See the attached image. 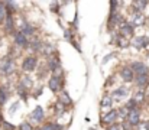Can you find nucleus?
Masks as SVG:
<instances>
[{
  "label": "nucleus",
  "mask_w": 149,
  "mask_h": 130,
  "mask_svg": "<svg viewBox=\"0 0 149 130\" xmlns=\"http://www.w3.org/2000/svg\"><path fill=\"white\" fill-rule=\"evenodd\" d=\"M48 87H49V90L52 91V92L59 91V88L62 87V78L58 77V75H54V74H52V77H51L49 81H48Z\"/></svg>",
  "instance_id": "6"
},
{
  "label": "nucleus",
  "mask_w": 149,
  "mask_h": 130,
  "mask_svg": "<svg viewBox=\"0 0 149 130\" xmlns=\"http://www.w3.org/2000/svg\"><path fill=\"white\" fill-rule=\"evenodd\" d=\"M120 77H122L123 81H126V83H132V81H133V72H132V70H130L129 67H123V68L120 70Z\"/></svg>",
  "instance_id": "12"
},
{
  "label": "nucleus",
  "mask_w": 149,
  "mask_h": 130,
  "mask_svg": "<svg viewBox=\"0 0 149 130\" xmlns=\"http://www.w3.org/2000/svg\"><path fill=\"white\" fill-rule=\"evenodd\" d=\"M109 22H110V26H114V25H117V23H122V16H120L117 12H114V13L110 15Z\"/></svg>",
  "instance_id": "23"
},
{
  "label": "nucleus",
  "mask_w": 149,
  "mask_h": 130,
  "mask_svg": "<svg viewBox=\"0 0 149 130\" xmlns=\"http://www.w3.org/2000/svg\"><path fill=\"white\" fill-rule=\"evenodd\" d=\"M16 71V64L12 58L9 56H4L1 59V64H0V72L3 75H12L13 72Z\"/></svg>",
  "instance_id": "1"
},
{
  "label": "nucleus",
  "mask_w": 149,
  "mask_h": 130,
  "mask_svg": "<svg viewBox=\"0 0 149 130\" xmlns=\"http://www.w3.org/2000/svg\"><path fill=\"white\" fill-rule=\"evenodd\" d=\"M111 104H113V98L110 95H104L100 101V107L101 108H111Z\"/></svg>",
  "instance_id": "21"
},
{
  "label": "nucleus",
  "mask_w": 149,
  "mask_h": 130,
  "mask_svg": "<svg viewBox=\"0 0 149 130\" xmlns=\"http://www.w3.org/2000/svg\"><path fill=\"white\" fill-rule=\"evenodd\" d=\"M61 68V64H59V59H58V56H49V59H48V70L52 71V72H56L58 70Z\"/></svg>",
  "instance_id": "13"
},
{
  "label": "nucleus",
  "mask_w": 149,
  "mask_h": 130,
  "mask_svg": "<svg viewBox=\"0 0 149 130\" xmlns=\"http://www.w3.org/2000/svg\"><path fill=\"white\" fill-rule=\"evenodd\" d=\"M107 130H122V126L117 124V123H113V124H109Z\"/></svg>",
  "instance_id": "31"
},
{
  "label": "nucleus",
  "mask_w": 149,
  "mask_h": 130,
  "mask_svg": "<svg viewBox=\"0 0 149 130\" xmlns=\"http://www.w3.org/2000/svg\"><path fill=\"white\" fill-rule=\"evenodd\" d=\"M19 87H22L23 90H31V88L33 87V83H32V78H31V77H28V75L22 77V80L19 81Z\"/></svg>",
  "instance_id": "19"
},
{
  "label": "nucleus",
  "mask_w": 149,
  "mask_h": 130,
  "mask_svg": "<svg viewBox=\"0 0 149 130\" xmlns=\"http://www.w3.org/2000/svg\"><path fill=\"white\" fill-rule=\"evenodd\" d=\"M126 120H127V124L129 126H138L139 122H141V111L139 108H135V110H130L126 116Z\"/></svg>",
  "instance_id": "5"
},
{
  "label": "nucleus",
  "mask_w": 149,
  "mask_h": 130,
  "mask_svg": "<svg viewBox=\"0 0 149 130\" xmlns=\"http://www.w3.org/2000/svg\"><path fill=\"white\" fill-rule=\"evenodd\" d=\"M129 68H130L132 72H135L136 75H148V72H149L148 65L143 64V62H139V61L132 62V65H130Z\"/></svg>",
  "instance_id": "4"
},
{
  "label": "nucleus",
  "mask_w": 149,
  "mask_h": 130,
  "mask_svg": "<svg viewBox=\"0 0 149 130\" xmlns=\"http://www.w3.org/2000/svg\"><path fill=\"white\" fill-rule=\"evenodd\" d=\"M4 29H6V32H9V33H13V32H15V22H13L12 15H6V19H4Z\"/></svg>",
  "instance_id": "16"
},
{
  "label": "nucleus",
  "mask_w": 149,
  "mask_h": 130,
  "mask_svg": "<svg viewBox=\"0 0 149 130\" xmlns=\"http://www.w3.org/2000/svg\"><path fill=\"white\" fill-rule=\"evenodd\" d=\"M19 130H33V127L31 126V123L23 122V123H20V124H19Z\"/></svg>",
  "instance_id": "29"
},
{
  "label": "nucleus",
  "mask_w": 149,
  "mask_h": 130,
  "mask_svg": "<svg viewBox=\"0 0 149 130\" xmlns=\"http://www.w3.org/2000/svg\"><path fill=\"white\" fill-rule=\"evenodd\" d=\"M44 117H45V111H44V108H42L41 106H36V107L33 108V111L31 113V119H32V122H35V123H41V122L44 120Z\"/></svg>",
  "instance_id": "7"
},
{
  "label": "nucleus",
  "mask_w": 149,
  "mask_h": 130,
  "mask_svg": "<svg viewBox=\"0 0 149 130\" xmlns=\"http://www.w3.org/2000/svg\"><path fill=\"white\" fill-rule=\"evenodd\" d=\"M132 45L135 46V48H138V49H141V48H146L149 45V39L146 36H136V38H133L132 39Z\"/></svg>",
  "instance_id": "9"
},
{
  "label": "nucleus",
  "mask_w": 149,
  "mask_h": 130,
  "mask_svg": "<svg viewBox=\"0 0 149 130\" xmlns=\"http://www.w3.org/2000/svg\"><path fill=\"white\" fill-rule=\"evenodd\" d=\"M120 32H122L123 36H132L133 35V28L127 22H122L120 23Z\"/></svg>",
  "instance_id": "17"
},
{
  "label": "nucleus",
  "mask_w": 149,
  "mask_h": 130,
  "mask_svg": "<svg viewBox=\"0 0 149 130\" xmlns=\"http://www.w3.org/2000/svg\"><path fill=\"white\" fill-rule=\"evenodd\" d=\"M135 80V84L138 87H145L148 84V75H136V77H133Z\"/></svg>",
  "instance_id": "22"
},
{
  "label": "nucleus",
  "mask_w": 149,
  "mask_h": 130,
  "mask_svg": "<svg viewBox=\"0 0 149 130\" xmlns=\"http://www.w3.org/2000/svg\"><path fill=\"white\" fill-rule=\"evenodd\" d=\"M132 100L136 103V106H138V104H143L145 100H146V92H145L143 90H138V91H135Z\"/></svg>",
  "instance_id": "15"
},
{
  "label": "nucleus",
  "mask_w": 149,
  "mask_h": 130,
  "mask_svg": "<svg viewBox=\"0 0 149 130\" xmlns=\"http://www.w3.org/2000/svg\"><path fill=\"white\" fill-rule=\"evenodd\" d=\"M64 38H65L67 41H72V36H71V32H70V31H65V32H64Z\"/></svg>",
  "instance_id": "32"
},
{
  "label": "nucleus",
  "mask_w": 149,
  "mask_h": 130,
  "mask_svg": "<svg viewBox=\"0 0 149 130\" xmlns=\"http://www.w3.org/2000/svg\"><path fill=\"white\" fill-rule=\"evenodd\" d=\"M127 23L132 26V28H136V26H142L143 23H145V16H143V13L142 12H132V15H130V17H129V20H127Z\"/></svg>",
  "instance_id": "2"
},
{
  "label": "nucleus",
  "mask_w": 149,
  "mask_h": 130,
  "mask_svg": "<svg viewBox=\"0 0 149 130\" xmlns=\"http://www.w3.org/2000/svg\"><path fill=\"white\" fill-rule=\"evenodd\" d=\"M1 126H3L4 130H16V127H15L13 124H10V123H7V122H4V120H1Z\"/></svg>",
  "instance_id": "30"
},
{
  "label": "nucleus",
  "mask_w": 149,
  "mask_h": 130,
  "mask_svg": "<svg viewBox=\"0 0 149 130\" xmlns=\"http://www.w3.org/2000/svg\"><path fill=\"white\" fill-rule=\"evenodd\" d=\"M64 107H68V106H71L72 104V100H71V97H70V94L67 92V91H62L61 92V95H59V100H58Z\"/></svg>",
  "instance_id": "18"
},
{
  "label": "nucleus",
  "mask_w": 149,
  "mask_h": 130,
  "mask_svg": "<svg viewBox=\"0 0 149 130\" xmlns=\"http://www.w3.org/2000/svg\"><path fill=\"white\" fill-rule=\"evenodd\" d=\"M148 6V1H133V7H135V12H142L145 7Z\"/></svg>",
  "instance_id": "25"
},
{
  "label": "nucleus",
  "mask_w": 149,
  "mask_h": 130,
  "mask_svg": "<svg viewBox=\"0 0 149 130\" xmlns=\"http://www.w3.org/2000/svg\"><path fill=\"white\" fill-rule=\"evenodd\" d=\"M7 98H9L7 90H6L4 87H0V106H3V104L7 101Z\"/></svg>",
  "instance_id": "24"
},
{
  "label": "nucleus",
  "mask_w": 149,
  "mask_h": 130,
  "mask_svg": "<svg viewBox=\"0 0 149 130\" xmlns=\"http://www.w3.org/2000/svg\"><path fill=\"white\" fill-rule=\"evenodd\" d=\"M6 15H7V12H6V7H4V3H0V23L6 19Z\"/></svg>",
  "instance_id": "26"
},
{
  "label": "nucleus",
  "mask_w": 149,
  "mask_h": 130,
  "mask_svg": "<svg viewBox=\"0 0 149 130\" xmlns=\"http://www.w3.org/2000/svg\"><path fill=\"white\" fill-rule=\"evenodd\" d=\"M129 94V88L127 87H119V88H116L114 91H111V98H123V97H126Z\"/></svg>",
  "instance_id": "11"
},
{
  "label": "nucleus",
  "mask_w": 149,
  "mask_h": 130,
  "mask_svg": "<svg viewBox=\"0 0 149 130\" xmlns=\"http://www.w3.org/2000/svg\"><path fill=\"white\" fill-rule=\"evenodd\" d=\"M13 39H15V45L16 46H20V48H25V46H28V38L26 36H23L19 31L17 32H15V36H13Z\"/></svg>",
  "instance_id": "10"
},
{
  "label": "nucleus",
  "mask_w": 149,
  "mask_h": 130,
  "mask_svg": "<svg viewBox=\"0 0 149 130\" xmlns=\"http://www.w3.org/2000/svg\"><path fill=\"white\" fill-rule=\"evenodd\" d=\"M17 107H19V101H17V103H15V104H13V106L10 107V113H13V111H15V110H16Z\"/></svg>",
  "instance_id": "33"
},
{
  "label": "nucleus",
  "mask_w": 149,
  "mask_h": 130,
  "mask_svg": "<svg viewBox=\"0 0 149 130\" xmlns=\"http://www.w3.org/2000/svg\"><path fill=\"white\" fill-rule=\"evenodd\" d=\"M64 127L61 126V124H58V123H52V122H48V123H45V124H42L39 130H62Z\"/></svg>",
  "instance_id": "20"
},
{
  "label": "nucleus",
  "mask_w": 149,
  "mask_h": 130,
  "mask_svg": "<svg viewBox=\"0 0 149 130\" xmlns=\"http://www.w3.org/2000/svg\"><path fill=\"white\" fill-rule=\"evenodd\" d=\"M36 64H38L36 56L29 55V56H26V58L23 59V62H22V70H23L25 72H32V71H35Z\"/></svg>",
  "instance_id": "3"
},
{
  "label": "nucleus",
  "mask_w": 149,
  "mask_h": 130,
  "mask_svg": "<svg viewBox=\"0 0 149 130\" xmlns=\"http://www.w3.org/2000/svg\"><path fill=\"white\" fill-rule=\"evenodd\" d=\"M117 119H119L117 110H113V108L110 111H107L106 114H103V117H101L103 123H106V124H113V123H116Z\"/></svg>",
  "instance_id": "8"
},
{
  "label": "nucleus",
  "mask_w": 149,
  "mask_h": 130,
  "mask_svg": "<svg viewBox=\"0 0 149 130\" xmlns=\"http://www.w3.org/2000/svg\"><path fill=\"white\" fill-rule=\"evenodd\" d=\"M55 111H56V114H58V116H61V114H62V113L65 111V107H64V106H62V104H61L59 101H56V107H55Z\"/></svg>",
  "instance_id": "28"
},
{
  "label": "nucleus",
  "mask_w": 149,
  "mask_h": 130,
  "mask_svg": "<svg viewBox=\"0 0 149 130\" xmlns=\"http://www.w3.org/2000/svg\"><path fill=\"white\" fill-rule=\"evenodd\" d=\"M136 130H149V122H139Z\"/></svg>",
  "instance_id": "27"
},
{
  "label": "nucleus",
  "mask_w": 149,
  "mask_h": 130,
  "mask_svg": "<svg viewBox=\"0 0 149 130\" xmlns=\"http://www.w3.org/2000/svg\"><path fill=\"white\" fill-rule=\"evenodd\" d=\"M19 32H20L23 36H26V38H28V36H32V35H33L35 28H33L31 23H26V22H25V23H22V26H20V31H19Z\"/></svg>",
  "instance_id": "14"
},
{
  "label": "nucleus",
  "mask_w": 149,
  "mask_h": 130,
  "mask_svg": "<svg viewBox=\"0 0 149 130\" xmlns=\"http://www.w3.org/2000/svg\"><path fill=\"white\" fill-rule=\"evenodd\" d=\"M110 58H113V55H107V56H106V58L103 59V64H106V62H107V61H109Z\"/></svg>",
  "instance_id": "34"
}]
</instances>
